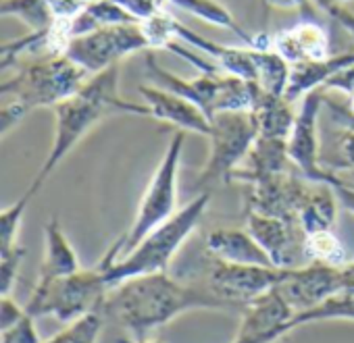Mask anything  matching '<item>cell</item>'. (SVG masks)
Listing matches in <instances>:
<instances>
[{
	"mask_svg": "<svg viewBox=\"0 0 354 343\" xmlns=\"http://www.w3.org/2000/svg\"><path fill=\"white\" fill-rule=\"evenodd\" d=\"M109 115L150 117V110L144 102H131L119 94L117 65L96 75H90L73 96L55 106V139L28 194L36 196L53 170L59 166V162L82 141V137L94 125H98Z\"/></svg>",
	"mask_w": 354,
	"mask_h": 343,
	"instance_id": "2",
	"label": "cell"
},
{
	"mask_svg": "<svg viewBox=\"0 0 354 343\" xmlns=\"http://www.w3.org/2000/svg\"><path fill=\"white\" fill-rule=\"evenodd\" d=\"M26 312V306H19L11 295H3V300H0V329L15 324Z\"/></svg>",
	"mask_w": 354,
	"mask_h": 343,
	"instance_id": "35",
	"label": "cell"
},
{
	"mask_svg": "<svg viewBox=\"0 0 354 343\" xmlns=\"http://www.w3.org/2000/svg\"><path fill=\"white\" fill-rule=\"evenodd\" d=\"M321 9L354 38V13L346 5H325Z\"/></svg>",
	"mask_w": 354,
	"mask_h": 343,
	"instance_id": "37",
	"label": "cell"
},
{
	"mask_svg": "<svg viewBox=\"0 0 354 343\" xmlns=\"http://www.w3.org/2000/svg\"><path fill=\"white\" fill-rule=\"evenodd\" d=\"M90 75L67 55L48 52L21 63L15 75L0 86L5 106L0 110L3 133L19 125L30 110L55 108L73 96Z\"/></svg>",
	"mask_w": 354,
	"mask_h": 343,
	"instance_id": "4",
	"label": "cell"
},
{
	"mask_svg": "<svg viewBox=\"0 0 354 343\" xmlns=\"http://www.w3.org/2000/svg\"><path fill=\"white\" fill-rule=\"evenodd\" d=\"M337 156L342 166L354 168V123H346L337 137Z\"/></svg>",
	"mask_w": 354,
	"mask_h": 343,
	"instance_id": "34",
	"label": "cell"
},
{
	"mask_svg": "<svg viewBox=\"0 0 354 343\" xmlns=\"http://www.w3.org/2000/svg\"><path fill=\"white\" fill-rule=\"evenodd\" d=\"M104 320H106L104 308L92 310L86 316L69 322L61 333H57L55 337L46 339L44 343H98V337L102 333Z\"/></svg>",
	"mask_w": 354,
	"mask_h": 343,
	"instance_id": "29",
	"label": "cell"
},
{
	"mask_svg": "<svg viewBox=\"0 0 354 343\" xmlns=\"http://www.w3.org/2000/svg\"><path fill=\"white\" fill-rule=\"evenodd\" d=\"M142 50H152L142 23H119L102 26L73 38L67 44L65 55L88 75H96L119 65L125 57Z\"/></svg>",
	"mask_w": 354,
	"mask_h": 343,
	"instance_id": "9",
	"label": "cell"
},
{
	"mask_svg": "<svg viewBox=\"0 0 354 343\" xmlns=\"http://www.w3.org/2000/svg\"><path fill=\"white\" fill-rule=\"evenodd\" d=\"M142 102L148 106L150 117L173 125L186 133H198L203 137L211 131V117L184 96L169 92L158 86H140Z\"/></svg>",
	"mask_w": 354,
	"mask_h": 343,
	"instance_id": "16",
	"label": "cell"
},
{
	"mask_svg": "<svg viewBox=\"0 0 354 343\" xmlns=\"http://www.w3.org/2000/svg\"><path fill=\"white\" fill-rule=\"evenodd\" d=\"M294 314L288 302L273 289L242 310V322L232 343H275L294 331Z\"/></svg>",
	"mask_w": 354,
	"mask_h": 343,
	"instance_id": "15",
	"label": "cell"
},
{
	"mask_svg": "<svg viewBox=\"0 0 354 343\" xmlns=\"http://www.w3.org/2000/svg\"><path fill=\"white\" fill-rule=\"evenodd\" d=\"M144 65L146 75L152 79V84L184 96L186 100L203 108L211 119L219 112L250 110L259 88V84L230 73H201L192 79H184L171 71H165L156 63L154 55H150V50L146 52Z\"/></svg>",
	"mask_w": 354,
	"mask_h": 343,
	"instance_id": "5",
	"label": "cell"
},
{
	"mask_svg": "<svg viewBox=\"0 0 354 343\" xmlns=\"http://www.w3.org/2000/svg\"><path fill=\"white\" fill-rule=\"evenodd\" d=\"M292 104L294 102L288 100L286 96L267 92L259 86L250 106V115L254 119L259 135L288 139L296 121V112Z\"/></svg>",
	"mask_w": 354,
	"mask_h": 343,
	"instance_id": "23",
	"label": "cell"
},
{
	"mask_svg": "<svg viewBox=\"0 0 354 343\" xmlns=\"http://www.w3.org/2000/svg\"><path fill=\"white\" fill-rule=\"evenodd\" d=\"M337 196L329 184L310 182L308 192L298 210V223L304 233L327 231L335 227L337 221Z\"/></svg>",
	"mask_w": 354,
	"mask_h": 343,
	"instance_id": "24",
	"label": "cell"
},
{
	"mask_svg": "<svg viewBox=\"0 0 354 343\" xmlns=\"http://www.w3.org/2000/svg\"><path fill=\"white\" fill-rule=\"evenodd\" d=\"M246 229L254 235L277 268L304 264V231L298 221L246 210Z\"/></svg>",
	"mask_w": 354,
	"mask_h": 343,
	"instance_id": "14",
	"label": "cell"
},
{
	"mask_svg": "<svg viewBox=\"0 0 354 343\" xmlns=\"http://www.w3.org/2000/svg\"><path fill=\"white\" fill-rule=\"evenodd\" d=\"M323 184H329L331 190L335 192L339 204H342L346 210H350V213L354 215V184L344 182V179L335 173V170H331V168H327L325 182H323Z\"/></svg>",
	"mask_w": 354,
	"mask_h": 343,
	"instance_id": "33",
	"label": "cell"
},
{
	"mask_svg": "<svg viewBox=\"0 0 354 343\" xmlns=\"http://www.w3.org/2000/svg\"><path fill=\"white\" fill-rule=\"evenodd\" d=\"M209 202L211 192H201L194 200H190L162 225L152 229L140 244H136L127 252H123L125 233L117 242H113V246L100 258L109 287L113 289L131 277L167 273V266L171 264L175 254L188 242V237L205 217Z\"/></svg>",
	"mask_w": 354,
	"mask_h": 343,
	"instance_id": "3",
	"label": "cell"
},
{
	"mask_svg": "<svg viewBox=\"0 0 354 343\" xmlns=\"http://www.w3.org/2000/svg\"><path fill=\"white\" fill-rule=\"evenodd\" d=\"M252 50H254V61H257V84L267 92L286 96L292 65L273 48H265V50L252 48Z\"/></svg>",
	"mask_w": 354,
	"mask_h": 343,
	"instance_id": "27",
	"label": "cell"
},
{
	"mask_svg": "<svg viewBox=\"0 0 354 343\" xmlns=\"http://www.w3.org/2000/svg\"><path fill=\"white\" fill-rule=\"evenodd\" d=\"M104 314L123 326L133 341L148 335L190 310H230L207 283L177 281L167 273L131 277L113 287L104 300Z\"/></svg>",
	"mask_w": 354,
	"mask_h": 343,
	"instance_id": "1",
	"label": "cell"
},
{
	"mask_svg": "<svg viewBox=\"0 0 354 343\" xmlns=\"http://www.w3.org/2000/svg\"><path fill=\"white\" fill-rule=\"evenodd\" d=\"M32 194H24L17 202H13L11 206H7L0 215V254L13 252L17 248H21L19 242V231H21V223H24V215L32 202Z\"/></svg>",
	"mask_w": 354,
	"mask_h": 343,
	"instance_id": "30",
	"label": "cell"
},
{
	"mask_svg": "<svg viewBox=\"0 0 354 343\" xmlns=\"http://www.w3.org/2000/svg\"><path fill=\"white\" fill-rule=\"evenodd\" d=\"M34 316L30 312H26L15 324L0 329V335H3V343H44L40 339V333L34 324Z\"/></svg>",
	"mask_w": 354,
	"mask_h": 343,
	"instance_id": "31",
	"label": "cell"
},
{
	"mask_svg": "<svg viewBox=\"0 0 354 343\" xmlns=\"http://www.w3.org/2000/svg\"><path fill=\"white\" fill-rule=\"evenodd\" d=\"M165 3H171L175 7H180L182 11L211 23V26H217V28H223V30H230L234 32L242 42L248 44V48H257L259 44V36H252L248 34L240 23L238 19L234 17V13L223 7L219 0H165Z\"/></svg>",
	"mask_w": 354,
	"mask_h": 343,
	"instance_id": "25",
	"label": "cell"
},
{
	"mask_svg": "<svg viewBox=\"0 0 354 343\" xmlns=\"http://www.w3.org/2000/svg\"><path fill=\"white\" fill-rule=\"evenodd\" d=\"M323 90H325V92L335 90V92H342V94H346V96L354 94V65L348 67V69H344V71H339V73H335V75L327 81V86H325Z\"/></svg>",
	"mask_w": 354,
	"mask_h": 343,
	"instance_id": "36",
	"label": "cell"
},
{
	"mask_svg": "<svg viewBox=\"0 0 354 343\" xmlns=\"http://www.w3.org/2000/svg\"><path fill=\"white\" fill-rule=\"evenodd\" d=\"M319 7H325V5H346L348 0H317Z\"/></svg>",
	"mask_w": 354,
	"mask_h": 343,
	"instance_id": "41",
	"label": "cell"
},
{
	"mask_svg": "<svg viewBox=\"0 0 354 343\" xmlns=\"http://www.w3.org/2000/svg\"><path fill=\"white\" fill-rule=\"evenodd\" d=\"M207 250L213 258L236 264L275 266L261 244L246 227H221L207 235Z\"/></svg>",
	"mask_w": 354,
	"mask_h": 343,
	"instance_id": "19",
	"label": "cell"
},
{
	"mask_svg": "<svg viewBox=\"0 0 354 343\" xmlns=\"http://www.w3.org/2000/svg\"><path fill=\"white\" fill-rule=\"evenodd\" d=\"M24 256H26L24 248L0 254V291H3V295H11L19 277V266H21Z\"/></svg>",
	"mask_w": 354,
	"mask_h": 343,
	"instance_id": "32",
	"label": "cell"
},
{
	"mask_svg": "<svg viewBox=\"0 0 354 343\" xmlns=\"http://www.w3.org/2000/svg\"><path fill=\"white\" fill-rule=\"evenodd\" d=\"M325 104L327 106H331L329 102H327V98H325ZM331 110L335 112V117H339V119H344L346 123H354V94H350L348 96V106L346 108H342V106H331Z\"/></svg>",
	"mask_w": 354,
	"mask_h": 343,
	"instance_id": "39",
	"label": "cell"
},
{
	"mask_svg": "<svg viewBox=\"0 0 354 343\" xmlns=\"http://www.w3.org/2000/svg\"><path fill=\"white\" fill-rule=\"evenodd\" d=\"M259 131L250 110L219 112L211 119V131L207 135L209 156L201 175L196 177V190L207 192V188L217 184H232L236 170L246 160Z\"/></svg>",
	"mask_w": 354,
	"mask_h": 343,
	"instance_id": "7",
	"label": "cell"
},
{
	"mask_svg": "<svg viewBox=\"0 0 354 343\" xmlns=\"http://www.w3.org/2000/svg\"><path fill=\"white\" fill-rule=\"evenodd\" d=\"M354 65V50L348 52H339V55H329L325 59L319 61H306V63H298L292 65V73H290V84L286 90V98L296 102L302 100L308 92L325 88L327 81Z\"/></svg>",
	"mask_w": 354,
	"mask_h": 343,
	"instance_id": "20",
	"label": "cell"
},
{
	"mask_svg": "<svg viewBox=\"0 0 354 343\" xmlns=\"http://www.w3.org/2000/svg\"><path fill=\"white\" fill-rule=\"evenodd\" d=\"M283 268L277 266H257V264H236L213 258L207 273V287L223 300L230 310H244L254 300L267 295L281 281Z\"/></svg>",
	"mask_w": 354,
	"mask_h": 343,
	"instance_id": "10",
	"label": "cell"
},
{
	"mask_svg": "<svg viewBox=\"0 0 354 343\" xmlns=\"http://www.w3.org/2000/svg\"><path fill=\"white\" fill-rule=\"evenodd\" d=\"M292 160H290V152H288V139H279V137H263L259 135L257 141L252 144L246 160L242 162V166L234 173L232 182H250L257 177H265V175H277V173H286L290 170Z\"/></svg>",
	"mask_w": 354,
	"mask_h": 343,
	"instance_id": "21",
	"label": "cell"
},
{
	"mask_svg": "<svg viewBox=\"0 0 354 343\" xmlns=\"http://www.w3.org/2000/svg\"><path fill=\"white\" fill-rule=\"evenodd\" d=\"M271 48L279 52L290 65H298L329 57L331 40L327 30L315 17H302L296 26L273 34Z\"/></svg>",
	"mask_w": 354,
	"mask_h": 343,
	"instance_id": "17",
	"label": "cell"
},
{
	"mask_svg": "<svg viewBox=\"0 0 354 343\" xmlns=\"http://www.w3.org/2000/svg\"><path fill=\"white\" fill-rule=\"evenodd\" d=\"M269 5H275V7H281V9H300L302 17H315V11H313V5L310 0H267Z\"/></svg>",
	"mask_w": 354,
	"mask_h": 343,
	"instance_id": "38",
	"label": "cell"
},
{
	"mask_svg": "<svg viewBox=\"0 0 354 343\" xmlns=\"http://www.w3.org/2000/svg\"><path fill=\"white\" fill-rule=\"evenodd\" d=\"M171 34H173V40H180V42L188 44L190 48H194V50L211 57L213 61H217L225 73L238 75L242 79L257 84V61H254L252 48H234V46L217 44V42L192 32L190 28L182 26L177 19H173Z\"/></svg>",
	"mask_w": 354,
	"mask_h": 343,
	"instance_id": "18",
	"label": "cell"
},
{
	"mask_svg": "<svg viewBox=\"0 0 354 343\" xmlns=\"http://www.w3.org/2000/svg\"><path fill=\"white\" fill-rule=\"evenodd\" d=\"M186 146V131L177 129L165 152L160 162L156 164L154 173L146 186V192L140 200L136 219L125 233V250H131L136 244H140L152 229L162 225L167 219H171L177 210V179H180V166Z\"/></svg>",
	"mask_w": 354,
	"mask_h": 343,
	"instance_id": "8",
	"label": "cell"
},
{
	"mask_svg": "<svg viewBox=\"0 0 354 343\" xmlns=\"http://www.w3.org/2000/svg\"><path fill=\"white\" fill-rule=\"evenodd\" d=\"M304 260L315 262V264H327V266H346L348 252L339 237L333 233V229L327 231H317V233H306L304 235Z\"/></svg>",
	"mask_w": 354,
	"mask_h": 343,
	"instance_id": "28",
	"label": "cell"
},
{
	"mask_svg": "<svg viewBox=\"0 0 354 343\" xmlns=\"http://www.w3.org/2000/svg\"><path fill=\"white\" fill-rule=\"evenodd\" d=\"M80 258L75 248L71 246L67 233L61 227V221L53 217L44 225V258L40 264L38 283H50L57 279H63L67 275H73L80 271Z\"/></svg>",
	"mask_w": 354,
	"mask_h": 343,
	"instance_id": "22",
	"label": "cell"
},
{
	"mask_svg": "<svg viewBox=\"0 0 354 343\" xmlns=\"http://www.w3.org/2000/svg\"><path fill=\"white\" fill-rule=\"evenodd\" d=\"M342 268V266H339ZM337 266L304 262L294 268H283L281 281L275 291L288 302V306L300 314L317 308L327 297L342 291V273Z\"/></svg>",
	"mask_w": 354,
	"mask_h": 343,
	"instance_id": "12",
	"label": "cell"
},
{
	"mask_svg": "<svg viewBox=\"0 0 354 343\" xmlns=\"http://www.w3.org/2000/svg\"><path fill=\"white\" fill-rule=\"evenodd\" d=\"M325 94L327 92L319 88L302 98L292 133L288 137V152L294 168L298 170V175L315 184H323L327 173V166L319 156V115L327 98Z\"/></svg>",
	"mask_w": 354,
	"mask_h": 343,
	"instance_id": "11",
	"label": "cell"
},
{
	"mask_svg": "<svg viewBox=\"0 0 354 343\" xmlns=\"http://www.w3.org/2000/svg\"><path fill=\"white\" fill-rule=\"evenodd\" d=\"M339 273H342V291L344 289L354 291V262H348L346 266H342Z\"/></svg>",
	"mask_w": 354,
	"mask_h": 343,
	"instance_id": "40",
	"label": "cell"
},
{
	"mask_svg": "<svg viewBox=\"0 0 354 343\" xmlns=\"http://www.w3.org/2000/svg\"><path fill=\"white\" fill-rule=\"evenodd\" d=\"M0 13L5 17H17L34 34H46L59 21L53 0H3Z\"/></svg>",
	"mask_w": 354,
	"mask_h": 343,
	"instance_id": "26",
	"label": "cell"
},
{
	"mask_svg": "<svg viewBox=\"0 0 354 343\" xmlns=\"http://www.w3.org/2000/svg\"><path fill=\"white\" fill-rule=\"evenodd\" d=\"M246 186V210H254L269 217H279L288 221H298L300 204L308 192L310 179L298 177L290 170L277 175L257 177Z\"/></svg>",
	"mask_w": 354,
	"mask_h": 343,
	"instance_id": "13",
	"label": "cell"
},
{
	"mask_svg": "<svg viewBox=\"0 0 354 343\" xmlns=\"http://www.w3.org/2000/svg\"><path fill=\"white\" fill-rule=\"evenodd\" d=\"M111 287L104 277V266L98 264L90 268H80L73 275L50 283H38L26 304V310L34 318L55 316L59 322L69 324L92 310L102 308Z\"/></svg>",
	"mask_w": 354,
	"mask_h": 343,
	"instance_id": "6",
	"label": "cell"
},
{
	"mask_svg": "<svg viewBox=\"0 0 354 343\" xmlns=\"http://www.w3.org/2000/svg\"><path fill=\"white\" fill-rule=\"evenodd\" d=\"M133 343H162L158 339H142V341H133Z\"/></svg>",
	"mask_w": 354,
	"mask_h": 343,
	"instance_id": "42",
	"label": "cell"
}]
</instances>
